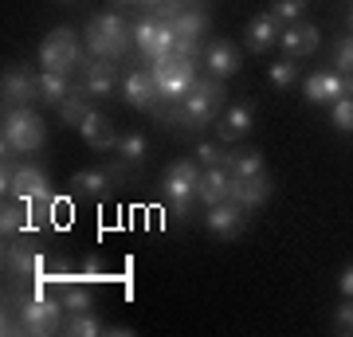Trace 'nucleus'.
<instances>
[{"mask_svg":"<svg viewBox=\"0 0 353 337\" xmlns=\"http://www.w3.org/2000/svg\"><path fill=\"white\" fill-rule=\"evenodd\" d=\"M4 329L12 334H59L67 322V310L59 298H48V294H28V298H8L4 302Z\"/></svg>","mask_w":353,"mask_h":337,"instance_id":"nucleus-1","label":"nucleus"},{"mask_svg":"<svg viewBox=\"0 0 353 337\" xmlns=\"http://www.w3.org/2000/svg\"><path fill=\"white\" fill-rule=\"evenodd\" d=\"M220 106H224V79L208 75V79H196V83H192V90L176 102L169 118H173L176 125H196V130H201V125H208L216 114H220Z\"/></svg>","mask_w":353,"mask_h":337,"instance_id":"nucleus-2","label":"nucleus"},{"mask_svg":"<svg viewBox=\"0 0 353 337\" xmlns=\"http://www.w3.org/2000/svg\"><path fill=\"white\" fill-rule=\"evenodd\" d=\"M48 141V125L32 106H8L4 110V134H0V145H4V157L8 153H36L39 145Z\"/></svg>","mask_w":353,"mask_h":337,"instance_id":"nucleus-3","label":"nucleus"},{"mask_svg":"<svg viewBox=\"0 0 353 337\" xmlns=\"http://www.w3.org/2000/svg\"><path fill=\"white\" fill-rule=\"evenodd\" d=\"M134 43V24L122 20V12H99L87 24V51L99 59H122Z\"/></svg>","mask_w":353,"mask_h":337,"instance_id":"nucleus-4","label":"nucleus"},{"mask_svg":"<svg viewBox=\"0 0 353 337\" xmlns=\"http://www.w3.org/2000/svg\"><path fill=\"white\" fill-rule=\"evenodd\" d=\"M0 188H4V196H20V200H28V204H39V208H43V216H48L51 204H55L48 173H43V169H36V165H8V157H4Z\"/></svg>","mask_w":353,"mask_h":337,"instance_id":"nucleus-5","label":"nucleus"},{"mask_svg":"<svg viewBox=\"0 0 353 337\" xmlns=\"http://www.w3.org/2000/svg\"><path fill=\"white\" fill-rule=\"evenodd\" d=\"M150 75H153V87H157L161 102L176 106V102L192 90V83H196V63L173 51V55H165V59H153L150 63Z\"/></svg>","mask_w":353,"mask_h":337,"instance_id":"nucleus-6","label":"nucleus"},{"mask_svg":"<svg viewBox=\"0 0 353 337\" xmlns=\"http://www.w3.org/2000/svg\"><path fill=\"white\" fill-rule=\"evenodd\" d=\"M39 63H43V71H55V75H75L79 67H83V48H79V39L71 28H55L48 32V39L39 43Z\"/></svg>","mask_w":353,"mask_h":337,"instance_id":"nucleus-7","label":"nucleus"},{"mask_svg":"<svg viewBox=\"0 0 353 337\" xmlns=\"http://www.w3.org/2000/svg\"><path fill=\"white\" fill-rule=\"evenodd\" d=\"M196 185H201V169L196 161H176L165 173V200H169V212L176 220H189L192 204H196Z\"/></svg>","mask_w":353,"mask_h":337,"instance_id":"nucleus-8","label":"nucleus"},{"mask_svg":"<svg viewBox=\"0 0 353 337\" xmlns=\"http://www.w3.org/2000/svg\"><path fill=\"white\" fill-rule=\"evenodd\" d=\"M114 87H118L114 59H99V55L83 59V67H79V90L87 99H106V94H114Z\"/></svg>","mask_w":353,"mask_h":337,"instance_id":"nucleus-9","label":"nucleus"},{"mask_svg":"<svg viewBox=\"0 0 353 337\" xmlns=\"http://www.w3.org/2000/svg\"><path fill=\"white\" fill-rule=\"evenodd\" d=\"M4 271L12 278H36L39 275V251L32 239H4Z\"/></svg>","mask_w":353,"mask_h":337,"instance_id":"nucleus-10","label":"nucleus"},{"mask_svg":"<svg viewBox=\"0 0 353 337\" xmlns=\"http://www.w3.org/2000/svg\"><path fill=\"white\" fill-rule=\"evenodd\" d=\"M4 110L8 106H32L39 102V75H32L28 67H12V71H4Z\"/></svg>","mask_w":353,"mask_h":337,"instance_id":"nucleus-11","label":"nucleus"},{"mask_svg":"<svg viewBox=\"0 0 353 337\" xmlns=\"http://www.w3.org/2000/svg\"><path fill=\"white\" fill-rule=\"evenodd\" d=\"M271 176L259 173V176H232L228 181V200H236L240 208H259L271 200Z\"/></svg>","mask_w":353,"mask_h":337,"instance_id":"nucleus-12","label":"nucleus"},{"mask_svg":"<svg viewBox=\"0 0 353 337\" xmlns=\"http://www.w3.org/2000/svg\"><path fill=\"white\" fill-rule=\"evenodd\" d=\"M243 224H248V208H240L236 200H224V204L208 208V220H204V227L220 239H236L243 232Z\"/></svg>","mask_w":353,"mask_h":337,"instance_id":"nucleus-13","label":"nucleus"},{"mask_svg":"<svg viewBox=\"0 0 353 337\" xmlns=\"http://www.w3.org/2000/svg\"><path fill=\"white\" fill-rule=\"evenodd\" d=\"M0 236L12 239V236H36V216H32V204L20 196L4 200L0 208Z\"/></svg>","mask_w":353,"mask_h":337,"instance_id":"nucleus-14","label":"nucleus"},{"mask_svg":"<svg viewBox=\"0 0 353 337\" xmlns=\"http://www.w3.org/2000/svg\"><path fill=\"white\" fill-rule=\"evenodd\" d=\"M122 102L134 106V110H157L161 94H157V87H153L150 71H130V75L122 79Z\"/></svg>","mask_w":353,"mask_h":337,"instance_id":"nucleus-15","label":"nucleus"},{"mask_svg":"<svg viewBox=\"0 0 353 337\" xmlns=\"http://www.w3.org/2000/svg\"><path fill=\"white\" fill-rule=\"evenodd\" d=\"M79 134H83V141H87V145H90L94 153L118 150V134H114V122L106 118V114H99V110H90L87 118H83Z\"/></svg>","mask_w":353,"mask_h":337,"instance_id":"nucleus-16","label":"nucleus"},{"mask_svg":"<svg viewBox=\"0 0 353 337\" xmlns=\"http://www.w3.org/2000/svg\"><path fill=\"white\" fill-rule=\"evenodd\" d=\"M204 67H208L212 79H232L240 71V51L232 48L228 39H212V43L204 48Z\"/></svg>","mask_w":353,"mask_h":337,"instance_id":"nucleus-17","label":"nucleus"},{"mask_svg":"<svg viewBox=\"0 0 353 337\" xmlns=\"http://www.w3.org/2000/svg\"><path fill=\"white\" fill-rule=\"evenodd\" d=\"M228 181H232V173H228V165H212V169H201V185H196V200H201V204H208V208H216V204H224V200H228Z\"/></svg>","mask_w":353,"mask_h":337,"instance_id":"nucleus-18","label":"nucleus"},{"mask_svg":"<svg viewBox=\"0 0 353 337\" xmlns=\"http://www.w3.org/2000/svg\"><path fill=\"white\" fill-rule=\"evenodd\" d=\"M306 102L310 106H334V102L341 99V71H318V75L306 79Z\"/></svg>","mask_w":353,"mask_h":337,"instance_id":"nucleus-19","label":"nucleus"},{"mask_svg":"<svg viewBox=\"0 0 353 337\" xmlns=\"http://www.w3.org/2000/svg\"><path fill=\"white\" fill-rule=\"evenodd\" d=\"M279 43L287 48V55L294 59V55H314L318 51V28L314 24H287L283 32H279Z\"/></svg>","mask_w":353,"mask_h":337,"instance_id":"nucleus-20","label":"nucleus"},{"mask_svg":"<svg viewBox=\"0 0 353 337\" xmlns=\"http://www.w3.org/2000/svg\"><path fill=\"white\" fill-rule=\"evenodd\" d=\"M114 181H122V169H83V173H75L71 188L83 192V196H106V188Z\"/></svg>","mask_w":353,"mask_h":337,"instance_id":"nucleus-21","label":"nucleus"},{"mask_svg":"<svg viewBox=\"0 0 353 337\" xmlns=\"http://www.w3.org/2000/svg\"><path fill=\"white\" fill-rule=\"evenodd\" d=\"M252 122H255V114H252V106H228V114L220 118V141H240V138H248V130H252Z\"/></svg>","mask_w":353,"mask_h":337,"instance_id":"nucleus-22","label":"nucleus"},{"mask_svg":"<svg viewBox=\"0 0 353 337\" xmlns=\"http://www.w3.org/2000/svg\"><path fill=\"white\" fill-rule=\"evenodd\" d=\"M279 32H283V24H279L275 16H255L252 24H248V48L252 51H267L271 43L279 39Z\"/></svg>","mask_w":353,"mask_h":337,"instance_id":"nucleus-23","label":"nucleus"},{"mask_svg":"<svg viewBox=\"0 0 353 337\" xmlns=\"http://www.w3.org/2000/svg\"><path fill=\"white\" fill-rule=\"evenodd\" d=\"M157 36H161V20H153L150 12L141 16V20H134V48H138L145 59H153V51H157Z\"/></svg>","mask_w":353,"mask_h":337,"instance_id":"nucleus-24","label":"nucleus"},{"mask_svg":"<svg viewBox=\"0 0 353 337\" xmlns=\"http://www.w3.org/2000/svg\"><path fill=\"white\" fill-rule=\"evenodd\" d=\"M67 94H71V87H67V75L39 71V106H59Z\"/></svg>","mask_w":353,"mask_h":337,"instance_id":"nucleus-25","label":"nucleus"},{"mask_svg":"<svg viewBox=\"0 0 353 337\" xmlns=\"http://www.w3.org/2000/svg\"><path fill=\"white\" fill-rule=\"evenodd\" d=\"M63 334L67 337H102V334H106V325L94 318V310H90V314H67Z\"/></svg>","mask_w":353,"mask_h":337,"instance_id":"nucleus-26","label":"nucleus"},{"mask_svg":"<svg viewBox=\"0 0 353 337\" xmlns=\"http://www.w3.org/2000/svg\"><path fill=\"white\" fill-rule=\"evenodd\" d=\"M173 32L176 36H189V39H201L204 32H208V12H201V8H185V12L173 20Z\"/></svg>","mask_w":353,"mask_h":337,"instance_id":"nucleus-27","label":"nucleus"},{"mask_svg":"<svg viewBox=\"0 0 353 337\" xmlns=\"http://www.w3.org/2000/svg\"><path fill=\"white\" fill-rule=\"evenodd\" d=\"M55 110H59L63 125H83V118L90 114V102H87V94H83V90H71V94H67Z\"/></svg>","mask_w":353,"mask_h":337,"instance_id":"nucleus-28","label":"nucleus"},{"mask_svg":"<svg viewBox=\"0 0 353 337\" xmlns=\"http://www.w3.org/2000/svg\"><path fill=\"white\" fill-rule=\"evenodd\" d=\"M228 173L232 176H259L263 173V153L259 150H243L228 157Z\"/></svg>","mask_w":353,"mask_h":337,"instance_id":"nucleus-29","label":"nucleus"},{"mask_svg":"<svg viewBox=\"0 0 353 337\" xmlns=\"http://www.w3.org/2000/svg\"><path fill=\"white\" fill-rule=\"evenodd\" d=\"M59 302H63L67 314H90V310H94V294H90L87 287H71V283L63 287Z\"/></svg>","mask_w":353,"mask_h":337,"instance_id":"nucleus-30","label":"nucleus"},{"mask_svg":"<svg viewBox=\"0 0 353 337\" xmlns=\"http://www.w3.org/2000/svg\"><path fill=\"white\" fill-rule=\"evenodd\" d=\"M145 150H150V145H145L141 134H122V138H118V157H122L126 165H134V169L145 161Z\"/></svg>","mask_w":353,"mask_h":337,"instance_id":"nucleus-31","label":"nucleus"},{"mask_svg":"<svg viewBox=\"0 0 353 337\" xmlns=\"http://www.w3.org/2000/svg\"><path fill=\"white\" fill-rule=\"evenodd\" d=\"M271 16H275L279 24H299L306 16V0H271Z\"/></svg>","mask_w":353,"mask_h":337,"instance_id":"nucleus-32","label":"nucleus"},{"mask_svg":"<svg viewBox=\"0 0 353 337\" xmlns=\"http://www.w3.org/2000/svg\"><path fill=\"white\" fill-rule=\"evenodd\" d=\"M228 145H212V141H204V145H196V165H204V169H212V165H228Z\"/></svg>","mask_w":353,"mask_h":337,"instance_id":"nucleus-33","label":"nucleus"},{"mask_svg":"<svg viewBox=\"0 0 353 337\" xmlns=\"http://www.w3.org/2000/svg\"><path fill=\"white\" fill-rule=\"evenodd\" d=\"M334 125H338L341 134H353V94H341L334 102Z\"/></svg>","mask_w":353,"mask_h":337,"instance_id":"nucleus-34","label":"nucleus"},{"mask_svg":"<svg viewBox=\"0 0 353 337\" xmlns=\"http://www.w3.org/2000/svg\"><path fill=\"white\" fill-rule=\"evenodd\" d=\"M294 75H299V67L290 63V55L283 63H271V83H275V87H290V83H294Z\"/></svg>","mask_w":353,"mask_h":337,"instance_id":"nucleus-35","label":"nucleus"},{"mask_svg":"<svg viewBox=\"0 0 353 337\" xmlns=\"http://www.w3.org/2000/svg\"><path fill=\"white\" fill-rule=\"evenodd\" d=\"M334 63H338L341 75H353V36L338 39V51H334Z\"/></svg>","mask_w":353,"mask_h":337,"instance_id":"nucleus-36","label":"nucleus"},{"mask_svg":"<svg viewBox=\"0 0 353 337\" xmlns=\"http://www.w3.org/2000/svg\"><path fill=\"white\" fill-rule=\"evenodd\" d=\"M181 12H185V4H181V0H161V4H157L150 16H153V20H161V24H173Z\"/></svg>","mask_w":353,"mask_h":337,"instance_id":"nucleus-37","label":"nucleus"},{"mask_svg":"<svg viewBox=\"0 0 353 337\" xmlns=\"http://www.w3.org/2000/svg\"><path fill=\"white\" fill-rule=\"evenodd\" d=\"M338 329L341 334H353V298H345L338 306Z\"/></svg>","mask_w":353,"mask_h":337,"instance_id":"nucleus-38","label":"nucleus"},{"mask_svg":"<svg viewBox=\"0 0 353 337\" xmlns=\"http://www.w3.org/2000/svg\"><path fill=\"white\" fill-rule=\"evenodd\" d=\"M114 4H118V8H145V12H153L161 0H114Z\"/></svg>","mask_w":353,"mask_h":337,"instance_id":"nucleus-39","label":"nucleus"},{"mask_svg":"<svg viewBox=\"0 0 353 337\" xmlns=\"http://www.w3.org/2000/svg\"><path fill=\"white\" fill-rule=\"evenodd\" d=\"M338 287H341V294H345V298H353V267H345V271H341Z\"/></svg>","mask_w":353,"mask_h":337,"instance_id":"nucleus-40","label":"nucleus"},{"mask_svg":"<svg viewBox=\"0 0 353 337\" xmlns=\"http://www.w3.org/2000/svg\"><path fill=\"white\" fill-rule=\"evenodd\" d=\"M341 94H353V75H341Z\"/></svg>","mask_w":353,"mask_h":337,"instance_id":"nucleus-41","label":"nucleus"},{"mask_svg":"<svg viewBox=\"0 0 353 337\" xmlns=\"http://www.w3.org/2000/svg\"><path fill=\"white\" fill-rule=\"evenodd\" d=\"M59 4H75V0H59Z\"/></svg>","mask_w":353,"mask_h":337,"instance_id":"nucleus-42","label":"nucleus"},{"mask_svg":"<svg viewBox=\"0 0 353 337\" xmlns=\"http://www.w3.org/2000/svg\"><path fill=\"white\" fill-rule=\"evenodd\" d=\"M350 24H353V12H350Z\"/></svg>","mask_w":353,"mask_h":337,"instance_id":"nucleus-43","label":"nucleus"},{"mask_svg":"<svg viewBox=\"0 0 353 337\" xmlns=\"http://www.w3.org/2000/svg\"><path fill=\"white\" fill-rule=\"evenodd\" d=\"M181 4H185V0H181Z\"/></svg>","mask_w":353,"mask_h":337,"instance_id":"nucleus-44","label":"nucleus"}]
</instances>
